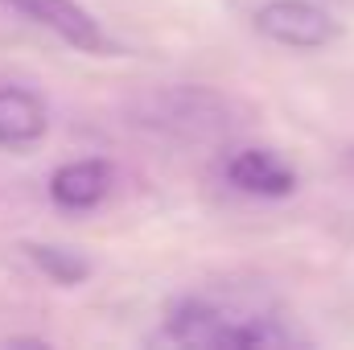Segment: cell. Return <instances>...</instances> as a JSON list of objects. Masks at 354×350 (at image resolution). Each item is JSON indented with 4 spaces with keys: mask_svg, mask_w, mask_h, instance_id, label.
Returning a JSON list of instances; mask_svg holds the SVG:
<instances>
[{
    "mask_svg": "<svg viewBox=\"0 0 354 350\" xmlns=\"http://www.w3.org/2000/svg\"><path fill=\"white\" fill-rule=\"evenodd\" d=\"M165 342L177 347H210V350H256V347H288L297 334L280 326L272 313H243V309H223L206 297H181L174 301L165 330Z\"/></svg>",
    "mask_w": 354,
    "mask_h": 350,
    "instance_id": "obj_1",
    "label": "cell"
},
{
    "mask_svg": "<svg viewBox=\"0 0 354 350\" xmlns=\"http://www.w3.org/2000/svg\"><path fill=\"white\" fill-rule=\"evenodd\" d=\"M136 124L177 145H214L235 132L231 103L210 87H157L136 99Z\"/></svg>",
    "mask_w": 354,
    "mask_h": 350,
    "instance_id": "obj_2",
    "label": "cell"
},
{
    "mask_svg": "<svg viewBox=\"0 0 354 350\" xmlns=\"http://www.w3.org/2000/svg\"><path fill=\"white\" fill-rule=\"evenodd\" d=\"M256 29L284 50H322L338 37V21L309 0H268L256 12Z\"/></svg>",
    "mask_w": 354,
    "mask_h": 350,
    "instance_id": "obj_3",
    "label": "cell"
},
{
    "mask_svg": "<svg viewBox=\"0 0 354 350\" xmlns=\"http://www.w3.org/2000/svg\"><path fill=\"white\" fill-rule=\"evenodd\" d=\"M0 4H8L12 12H21L37 25H46L50 33H58L66 46H75L83 54H107L111 50L107 33L99 29V21L79 0H0Z\"/></svg>",
    "mask_w": 354,
    "mask_h": 350,
    "instance_id": "obj_4",
    "label": "cell"
},
{
    "mask_svg": "<svg viewBox=\"0 0 354 350\" xmlns=\"http://www.w3.org/2000/svg\"><path fill=\"white\" fill-rule=\"evenodd\" d=\"M227 181L239 194H256V198H284L297 190L292 165H284L272 149H239L227 157Z\"/></svg>",
    "mask_w": 354,
    "mask_h": 350,
    "instance_id": "obj_5",
    "label": "cell"
},
{
    "mask_svg": "<svg viewBox=\"0 0 354 350\" xmlns=\"http://www.w3.org/2000/svg\"><path fill=\"white\" fill-rule=\"evenodd\" d=\"M50 128L46 103L25 87H0V145L4 149H25L37 145Z\"/></svg>",
    "mask_w": 354,
    "mask_h": 350,
    "instance_id": "obj_6",
    "label": "cell"
},
{
    "mask_svg": "<svg viewBox=\"0 0 354 350\" xmlns=\"http://www.w3.org/2000/svg\"><path fill=\"white\" fill-rule=\"evenodd\" d=\"M111 190V165L107 161H71L50 177V198L62 210H91Z\"/></svg>",
    "mask_w": 354,
    "mask_h": 350,
    "instance_id": "obj_7",
    "label": "cell"
},
{
    "mask_svg": "<svg viewBox=\"0 0 354 350\" xmlns=\"http://www.w3.org/2000/svg\"><path fill=\"white\" fill-rule=\"evenodd\" d=\"M25 256L37 264L54 284H83L91 276V260L71 252V248H54V243H25Z\"/></svg>",
    "mask_w": 354,
    "mask_h": 350,
    "instance_id": "obj_8",
    "label": "cell"
}]
</instances>
